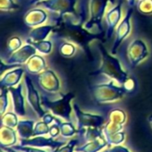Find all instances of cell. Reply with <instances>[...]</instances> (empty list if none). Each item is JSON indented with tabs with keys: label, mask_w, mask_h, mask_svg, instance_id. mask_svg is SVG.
<instances>
[{
	"label": "cell",
	"mask_w": 152,
	"mask_h": 152,
	"mask_svg": "<svg viewBox=\"0 0 152 152\" xmlns=\"http://www.w3.org/2000/svg\"><path fill=\"white\" fill-rule=\"evenodd\" d=\"M75 4L76 0H43L35 6H39L50 12L56 13L58 17L56 26L64 22L84 24L86 17L76 11Z\"/></svg>",
	"instance_id": "1"
},
{
	"label": "cell",
	"mask_w": 152,
	"mask_h": 152,
	"mask_svg": "<svg viewBox=\"0 0 152 152\" xmlns=\"http://www.w3.org/2000/svg\"><path fill=\"white\" fill-rule=\"evenodd\" d=\"M98 48L101 56V64L96 71L90 74L92 76L104 74L110 79L117 82L119 84H124L129 79V76L123 69L120 61L115 57L114 55L109 54L101 43L98 45Z\"/></svg>",
	"instance_id": "2"
},
{
	"label": "cell",
	"mask_w": 152,
	"mask_h": 152,
	"mask_svg": "<svg viewBox=\"0 0 152 152\" xmlns=\"http://www.w3.org/2000/svg\"><path fill=\"white\" fill-rule=\"evenodd\" d=\"M56 26V25H55ZM54 32H57L64 36L63 38L65 39L70 40L73 44H78L84 51L89 54V45L90 43L99 38L92 33L89 32L83 27L82 23H72L68 22H64L58 26L55 27Z\"/></svg>",
	"instance_id": "3"
},
{
	"label": "cell",
	"mask_w": 152,
	"mask_h": 152,
	"mask_svg": "<svg viewBox=\"0 0 152 152\" xmlns=\"http://www.w3.org/2000/svg\"><path fill=\"white\" fill-rule=\"evenodd\" d=\"M108 1L109 0H91L90 18L83 24L85 30L97 36L99 39H106V31L102 26V19L106 15Z\"/></svg>",
	"instance_id": "4"
},
{
	"label": "cell",
	"mask_w": 152,
	"mask_h": 152,
	"mask_svg": "<svg viewBox=\"0 0 152 152\" xmlns=\"http://www.w3.org/2000/svg\"><path fill=\"white\" fill-rule=\"evenodd\" d=\"M115 81L111 80L107 83L97 84L91 87V95L98 104H105L119 100L126 94L123 86L115 85Z\"/></svg>",
	"instance_id": "5"
},
{
	"label": "cell",
	"mask_w": 152,
	"mask_h": 152,
	"mask_svg": "<svg viewBox=\"0 0 152 152\" xmlns=\"http://www.w3.org/2000/svg\"><path fill=\"white\" fill-rule=\"evenodd\" d=\"M40 98L42 106L50 110L54 115L64 118L68 122L71 120V113L72 109L71 107V101L74 98V94L72 92H69L64 95L61 93L60 98L55 100L49 99L47 96H41Z\"/></svg>",
	"instance_id": "6"
},
{
	"label": "cell",
	"mask_w": 152,
	"mask_h": 152,
	"mask_svg": "<svg viewBox=\"0 0 152 152\" xmlns=\"http://www.w3.org/2000/svg\"><path fill=\"white\" fill-rule=\"evenodd\" d=\"M72 108L75 114V116L77 118V125L78 130L84 129V128H100L105 124V118L102 115H92L89 113H85L82 111L80 107L74 103L72 105Z\"/></svg>",
	"instance_id": "7"
},
{
	"label": "cell",
	"mask_w": 152,
	"mask_h": 152,
	"mask_svg": "<svg viewBox=\"0 0 152 152\" xmlns=\"http://www.w3.org/2000/svg\"><path fill=\"white\" fill-rule=\"evenodd\" d=\"M148 55V48L141 39H134L127 48V58L132 68L136 67Z\"/></svg>",
	"instance_id": "8"
},
{
	"label": "cell",
	"mask_w": 152,
	"mask_h": 152,
	"mask_svg": "<svg viewBox=\"0 0 152 152\" xmlns=\"http://www.w3.org/2000/svg\"><path fill=\"white\" fill-rule=\"evenodd\" d=\"M39 86L48 93H56L60 90V82L56 74L50 69H45L37 75Z\"/></svg>",
	"instance_id": "9"
},
{
	"label": "cell",
	"mask_w": 152,
	"mask_h": 152,
	"mask_svg": "<svg viewBox=\"0 0 152 152\" xmlns=\"http://www.w3.org/2000/svg\"><path fill=\"white\" fill-rule=\"evenodd\" d=\"M25 85H26V91H27V101L31 107L33 109V111L37 114V115L39 118H42L47 113L46 111L42 108V104H41V98L36 90V88L33 85V83L30 76L27 74L25 75L24 78Z\"/></svg>",
	"instance_id": "10"
},
{
	"label": "cell",
	"mask_w": 152,
	"mask_h": 152,
	"mask_svg": "<svg viewBox=\"0 0 152 152\" xmlns=\"http://www.w3.org/2000/svg\"><path fill=\"white\" fill-rule=\"evenodd\" d=\"M132 12H133V8H130L126 15L121 21V23L118 24L115 30V39L111 48V54L114 56L117 53V49L120 47L121 43L125 39V38L131 32V18L132 15Z\"/></svg>",
	"instance_id": "11"
},
{
	"label": "cell",
	"mask_w": 152,
	"mask_h": 152,
	"mask_svg": "<svg viewBox=\"0 0 152 152\" xmlns=\"http://www.w3.org/2000/svg\"><path fill=\"white\" fill-rule=\"evenodd\" d=\"M64 144H65L64 141L56 140L55 138H52V137L46 138L43 136H35L30 139H21V145L36 147V148H51L53 151L61 148Z\"/></svg>",
	"instance_id": "12"
},
{
	"label": "cell",
	"mask_w": 152,
	"mask_h": 152,
	"mask_svg": "<svg viewBox=\"0 0 152 152\" xmlns=\"http://www.w3.org/2000/svg\"><path fill=\"white\" fill-rule=\"evenodd\" d=\"M122 15V2H119L114 8H111L105 15L106 29V39H110L116 30V26L120 23Z\"/></svg>",
	"instance_id": "13"
},
{
	"label": "cell",
	"mask_w": 152,
	"mask_h": 152,
	"mask_svg": "<svg viewBox=\"0 0 152 152\" xmlns=\"http://www.w3.org/2000/svg\"><path fill=\"white\" fill-rule=\"evenodd\" d=\"M36 52L37 49L31 44L27 43L26 45L20 48L18 50L14 52L12 55H10L6 63L17 66H22L23 64H25L28 60L36 54Z\"/></svg>",
	"instance_id": "14"
},
{
	"label": "cell",
	"mask_w": 152,
	"mask_h": 152,
	"mask_svg": "<svg viewBox=\"0 0 152 152\" xmlns=\"http://www.w3.org/2000/svg\"><path fill=\"white\" fill-rule=\"evenodd\" d=\"M9 93L11 94L13 104H14V109L15 114L19 116H24L26 115V110H25V105H24V96L23 94V85L22 83H19L17 86L10 87L8 88Z\"/></svg>",
	"instance_id": "15"
},
{
	"label": "cell",
	"mask_w": 152,
	"mask_h": 152,
	"mask_svg": "<svg viewBox=\"0 0 152 152\" xmlns=\"http://www.w3.org/2000/svg\"><path fill=\"white\" fill-rule=\"evenodd\" d=\"M47 18L48 15L43 9L33 8L25 13L23 16V22L27 27L35 28L40 26L43 23H45Z\"/></svg>",
	"instance_id": "16"
},
{
	"label": "cell",
	"mask_w": 152,
	"mask_h": 152,
	"mask_svg": "<svg viewBox=\"0 0 152 152\" xmlns=\"http://www.w3.org/2000/svg\"><path fill=\"white\" fill-rule=\"evenodd\" d=\"M24 72V69L21 66L11 69L6 74L1 76V81H0V86L1 88H10L17 86L20 83V80Z\"/></svg>",
	"instance_id": "17"
},
{
	"label": "cell",
	"mask_w": 152,
	"mask_h": 152,
	"mask_svg": "<svg viewBox=\"0 0 152 152\" xmlns=\"http://www.w3.org/2000/svg\"><path fill=\"white\" fill-rule=\"evenodd\" d=\"M24 66L27 73L34 74V75H38L40 72H42L45 69H47L45 59L43 58V56L37 54L32 56L28 60V62L25 64Z\"/></svg>",
	"instance_id": "18"
},
{
	"label": "cell",
	"mask_w": 152,
	"mask_h": 152,
	"mask_svg": "<svg viewBox=\"0 0 152 152\" xmlns=\"http://www.w3.org/2000/svg\"><path fill=\"white\" fill-rule=\"evenodd\" d=\"M55 27H56L55 25H43V26H38L33 28L29 33L27 43L45 40L48 35L55 30Z\"/></svg>",
	"instance_id": "19"
},
{
	"label": "cell",
	"mask_w": 152,
	"mask_h": 152,
	"mask_svg": "<svg viewBox=\"0 0 152 152\" xmlns=\"http://www.w3.org/2000/svg\"><path fill=\"white\" fill-rule=\"evenodd\" d=\"M108 145L105 137L101 136L91 141H88L84 145L75 148L76 152H99Z\"/></svg>",
	"instance_id": "20"
},
{
	"label": "cell",
	"mask_w": 152,
	"mask_h": 152,
	"mask_svg": "<svg viewBox=\"0 0 152 152\" xmlns=\"http://www.w3.org/2000/svg\"><path fill=\"white\" fill-rule=\"evenodd\" d=\"M16 141L17 136L14 128L1 125V131H0V143H1V147H12L15 145Z\"/></svg>",
	"instance_id": "21"
},
{
	"label": "cell",
	"mask_w": 152,
	"mask_h": 152,
	"mask_svg": "<svg viewBox=\"0 0 152 152\" xmlns=\"http://www.w3.org/2000/svg\"><path fill=\"white\" fill-rule=\"evenodd\" d=\"M35 122L32 120H21L16 126V132L21 139H30L33 137Z\"/></svg>",
	"instance_id": "22"
},
{
	"label": "cell",
	"mask_w": 152,
	"mask_h": 152,
	"mask_svg": "<svg viewBox=\"0 0 152 152\" xmlns=\"http://www.w3.org/2000/svg\"><path fill=\"white\" fill-rule=\"evenodd\" d=\"M58 52L64 58H70L74 56L76 47L71 41H62L58 45Z\"/></svg>",
	"instance_id": "23"
},
{
	"label": "cell",
	"mask_w": 152,
	"mask_h": 152,
	"mask_svg": "<svg viewBox=\"0 0 152 152\" xmlns=\"http://www.w3.org/2000/svg\"><path fill=\"white\" fill-rule=\"evenodd\" d=\"M77 133L83 134L84 136L85 140H87V142L96 140L101 136H104L102 130H100V128H93V127L77 130Z\"/></svg>",
	"instance_id": "24"
},
{
	"label": "cell",
	"mask_w": 152,
	"mask_h": 152,
	"mask_svg": "<svg viewBox=\"0 0 152 152\" xmlns=\"http://www.w3.org/2000/svg\"><path fill=\"white\" fill-rule=\"evenodd\" d=\"M123 125L124 124H118V123H115L114 121L108 120L107 123L102 128V132H103L104 137H107V136L112 135L114 133L122 132V130L124 128Z\"/></svg>",
	"instance_id": "25"
},
{
	"label": "cell",
	"mask_w": 152,
	"mask_h": 152,
	"mask_svg": "<svg viewBox=\"0 0 152 152\" xmlns=\"http://www.w3.org/2000/svg\"><path fill=\"white\" fill-rule=\"evenodd\" d=\"M19 121L17 117V114L13 112H7L5 113L3 115H1V125L7 126L10 128H15L17 126Z\"/></svg>",
	"instance_id": "26"
},
{
	"label": "cell",
	"mask_w": 152,
	"mask_h": 152,
	"mask_svg": "<svg viewBox=\"0 0 152 152\" xmlns=\"http://www.w3.org/2000/svg\"><path fill=\"white\" fill-rule=\"evenodd\" d=\"M59 127H60V133L64 138H71L77 132V130L75 129L73 124L68 121L67 122L60 121Z\"/></svg>",
	"instance_id": "27"
},
{
	"label": "cell",
	"mask_w": 152,
	"mask_h": 152,
	"mask_svg": "<svg viewBox=\"0 0 152 152\" xmlns=\"http://www.w3.org/2000/svg\"><path fill=\"white\" fill-rule=\"evenodd\" d=\"M31 44L37 51L40 52L43 55H48L52 50V42L50 40H41L38 42H29Z\"/></svg>",
	"instance_id": "28"
},
{
	"label": "cell",
	"mask_w": 152,
	"mask_h": 152,
	"mask_svg": "<svg viewBox=\"0 0 152 152\" xmlns=\"http://www.w3.org/2000/svg\"><path fill=\"white\" fill-rule=\"evenodd\" d=\"M108 120L124 124L126 121V114L124 110H122L120 108L113 109L108 115Z\"/></svg>",
	"instance_id": "29"
},
{
	"label": "cell",
	"mask_w": 152,
	"mask_h": 152,
	"mask_svg": "<svg viewBox=\"0 0 152 152\" xmlns=\"http://www.w3.org/2000/svg\"><path fill=\"white\" fill-rule=\"evenodd\" d=\"M136 7L140 14L144 15H152V0H139Z\"/></svg>",
	"instance_id": "30"
},
{
	"label": "cell",
	"mask_w": 152,
	"mask_h": 152,
	"mask_svg": "<svg viewBox=\"0 0 152 152\" xmlns=\"http://www.w3.org/2000/svg\"><path fill=\"white\" fill-rule=\"evenodd\" d=\"M22 39L19 37H11L7 43V53L9 55H12L14 52H15L16 50H18L20 48H22Z\"/></svg>",
	"instance_id": "31"
},
{
	"label": "cell",
	"mask_w": 152,
	"mask_h": 152,
	"mask_svg": "<svg viewBox=\"0 0 152 152\" xmlns=\"http://www.w3.org/2000/svg\"><path fill=\"white\" fill-rule=\"evenodd\" d=\"M105 139L107 140L108 145H121V143H123L125 139V133L124 132H119L116 133H114L112 135L107 136L105 137Z\"/></svg>",
	"instance_id": "32"
},
{
	"label": "cell",
	"mask_w": 152,
	"mask_h": 152,
	"mask_svg": "<svg viewBox=\"0 0 152 152\" xmlns=\"http://www.w3.org/2000/svg\"><path fill=\"white\" fill-rule=\"evenodd\" d=\"M49 124H46L44 121L38 122L35 124L34 131H33V137L35 136H43L49 133Z\"/></svg>",
	"instance_id": "33"
},
{
	"label": "cell",
	"mask_w": 152,
	"mask_h": 152,
	"mask_svg": "<svg viewBox=\"0 0 152 152\" xmlns=\"http://www.w3.org/2000/svg\"><path fill=\"white\" fill-rule=\"evenodd\" d=\"M8 93L9 90L7 88H1V94H0V113L3 115L8 107Z\"/></svg>",
	"instance_id": "34"
},
{
	"label": "cell",
	"mask_w": 152,
	"mask_h": 152,
	"mask_svg": "<svg viewBox=\"0 0 152 152\" xmlns=\"http://www.w3.org/2000/svg\"><path fill=\"white\" fill-rule=\"evenodd\" d=\"M19 8V5L14 2V0H0L1 11H14Z\"/></svg>",
	"instance_id": "35"
},
{
	"label": "cell",
	"mask_w": 152,
	"mask_h": 152,
	"mask_svg": "<svg viewBox=\"0 0 152 152\" xmlns=\"http://www.w3.org/2000/svg\"><path fill=\"white\" fill-rule=\"evenodd\" d=\"M78 144V140H70L67 143L63 145L61 148L54 150L53 152H73L75 146Z\"/></svg>",
	"instance_id": "36"
},
{
	"label": "cell",
	"mask_w": 152,
	"mask_h": 152,
	"mask_svg": "<svg viewBox=\"0 0 152 152\" xmlns=\"http://www.w3.org/2000/svg\"><path fill=\"white\" fill-rule=\"evenodd\" d=\"M13 148L22 151V152H47L43 150L40 148H36V147H31V146H23V145H14L12 146Z\"/></svg>",
	"instance_id": "37"
},
{
	"label": "cell",
	"mask_w": 152,
	"mask_h": 152,
	"mask_svg": "<svg viewBox=\"0 0 152 152\" xmlns=\"http://www.w3.org/2000/svg\"><path fill=\"white\" fill-rule=\"evenodd\" d=\"M60 121H61V120L58 119V118L56 117V122L53 123V124L50 125V128H49V135H50V137H52V138H56V137L59 135V133H60L59 122H60Z\"/></svg>",
	"instance_id": "38"
},
{
	"label": "cell",
	"mask_w": 152,
	"mask_h": 152,
	"mask_svg": "<svg viewBox=\"0 0 152 152\" xmlns=\"http://www.w3.org/2000/svg\"><path fill=\"white\" fill-rule=\"evenodd\" d=\"M122 86L125 90L126 93H129V92H132L134 90V88H135V83H134L133 79L129 78L124 84H122Z\"/></svg>",
	"instance_id": "39"
},
{
	"label": "cell",
	"mask_w": 152,
	"mask_h": 152,
	"mask_svg": "<svg viewBox=\"0 0 152 152\" xmlns=\"http://www.w3.org/2000/svg\"><path fill=\"white\" fill-rule=\"evenodd\" d=\"M103 152H131V151L124 146L116 145V146H114L112 148H109L104 150Z\"/></svg>",
	"instance_id": "40"
},
{
	"label": "cell",
	"mask_w": 152,
	"mask_h": 152,
	"mask_svg": "<svg viewBox=\"0 0 152 152\" xmlns=\"http://www.w3.org/2000/svg\"><path fill=\"white\" fill-rule=\"evenodd\" d=\"M56 117L55 116V115H51V114H48V113H47L43 117H42V121H44L46 124H52L53 123H55L56 122Z\"/></svg>",
	"instance_id": "41"
},
{
	"label": "cell",
	"mask_w": 152,
	"mask_h": 152,
	"mask_svg": "<svg viewBox=\"0 0 152 152\" xmlns=\"http://www.w3.org/2000/svg\"><path fill=\"white\" fill-rule=\"evenodd\" d=\"M1 148L4 149L7 152H22V151H19V150H16V149L13 148L12 147L11 148H9V147H1Z\"/></svg>",
	"instance_id": "42"
},
{
	"label": "cell",
	"mask_w": 152,
	"mask_h": 152,
	"mask_svg": "<svg viewBox=\"0 0 152 152\" xmlns=\"http://www.w3.org/2000/svg\"><path fill=\"white\" fill-rule=\"evenodd\" d=\"M127 1V3H128V5H129V7H131V8H133L135 6H136V0H126Z\"/></svg>",
	"instance_id": "43"
},
{
	"label": "cell",
	"mask_w": 152,
	"mask_h": 152,
	"mask_svg": "<svg viewBox=\"0 0 152 152\" xmlns=\"http://www.w3.org/2000/svg\"><path fill=\"white\" fill-rule=\"evenodd\" d=\"M40 1H43V0H31L30 4H31V5H36L37 3H39V2H40Z\"/></svg>",
	"instance_id": "44"
},
{
	"label": "cell",
	"mask_w": 152,
	"mask_h": 152,
	"mask_svg": "<svg viewBox=\"0 0 152 152\" xmlns=\"http://www.w3.org/2000/svg\"><path fill=\"white\" fill-rule=\"evenodd\" d=\"M148 123H149V124H150V126H151V128H152V115H150L148 116Z\"/></svg>",
	"instance_id": "45"
},
{
	"label": "cell",
	"mask_w": 152,
	"mask_h": 152,
	"mask_svg": "<svg viewBox=\"0 0 152 152\" xmlns=\"http://www.w3.org/2000/svg\"><path fill=\"white\" fill-rule=\"evenodd\" d=\"M1 152H7V151H5L4 149H2V148H1Z\"/></svg>",
	"instance_id": "46"
}]
</instances>
